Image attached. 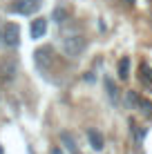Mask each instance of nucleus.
<instances>
[{"label":"nucleus","instance_id":"f257e3e1","mask_svg":"<svg viewBox=\"0 0 152 154\" xmlns=\"http://www.w3.org/2000/svg\"><path fill=\"white\" fill-rule=\"evenodd\" d=\"M60 49L67 58H78L85 51V38L81 34H67L60 42Z\"/></svg>","mask_w":152,"mask_h":154},{"label":"nucleus","instance_id":"f03ea898","mask_svg":"<svg viewBox=\"0 0 152 154\" xmlns=\"http://www.w3.org/2000/svg\"><path fill=\"white\" fill-rule=\"evenodd\" d=\"M40 9V0H14L11 11L18 16H31Z\"/></svg>","mask_w":152,"mask_h":154},{"label":"nucleus","instance_id":"7ed1b4c3","mask_svg":"<svg viewBox=\"0 0 152 154\" xmlns=\"http://www.w3.org/2000/svg\"><path fill=\"white\" fill-rule=\"evenodd\" d=\"M18 42H20V29H18V25H16V23H7V25H5V29H2V45L18 47Z\"/></svg>","mask_w":152,"mask_h":154},{"label":"nucleus","instance_id":"20e7f679","mask_svg":"<svg viewBox=\"0 0 152 154\" xmlns=\"http://www.w3.org/2000/svg\"><path fill=\"white\" fill-rule=\"evenodd\" d=\"M51 47H40V49H36L34 51V63H36V67H38L40 72H47L49 69V63H51Z\"/></svg>","mask_w":152,"mask_h":154},{"label":"nucleus","instance_id":"39448f33","mask_svg":"<svg viewBox=\"0 0 152 154\" xmlns=\"http://www.w3.org/2000/svg\"><path fill=\"white\" fill-rule=\"evenodd\" d=\"M31 38L34 40H40L43 36L47 34V18H36L34 23H31V29H29Z\"/></svg>","mask_w":152,"mask_h":154},{"label":"nucleus","instance_id":"423d86ee","mask_svg":"<svg viewBox=\"0 0 152 154\" xmlns=\"http://www.w3.org/2000/svg\"><path fill=\"white\" fill-rule=\"evenodd\" d=\"M103 85H105V92H107V98H110V103L112 105H119V87L114 85V81L110 76L103 78Z\"/></svg>","mask_w":152,"mask_h":154},{"label":"nucleus","instance_id":"0eeeda50","mask_svg":"<svg viewBox=\"0 0 152 154\" xmlns=\"http://www.w3.org/2000/svg\"><path fill=\"white\" fill-rule=\"evenodd\" d=\"M139 81H141V85H145L148 89H152V67L148 63H141L139 65Z\"/></svg>","mask_w":152,"mask_h":154},{"label":"nucleus","instance_id":"6e6552de","mask_svg":"<svg viewBox=\"0 0 152 154\" xmlns=\"http://www.w3.org/2000/svg\"><path fill=\"white\" fill-rule=\"evenodd\" d=\"M87 139H90V145L96 152H101L103 145H105V141H103V136H101V132H98V130H87Z\"/></svg>","mask_w":152,"mask_h":154},{"label":"nucleus","instance_id":"1a4fd4ad","mask_svg":"<svg viewBox=\"0 0 152 154\" xmlns=\"http://www.w3.org/2000/svg\"><path fill=\"white\" fill-rule=\"evenodd\" d=\"M67 18H70V11H67L63 5H56L54 11H51V20H54V23H58V25H63Z\"/></svg>","mask_w":152,"mask_h":154},{"label":"nucleus","instance_id":"9d476101","mask_svg":"<svg viewBox=\"0 0 152 154\" xmlns=\"http://www.w3.org/2000/svg\"><path fill=\"white\" fill-rule=\"evenodd\" d=\"M128 76H130V58L123 56L121 60H119V78H121V81H128Z\"/></svg>","mask_w":152,"mask_h":154},{"label":"nucleus","instance_id":"9b49d317","mask_svg":"<svg viewBox=\"0 0 152 154\" xmlns=\"http://www.w3.org/2000/svg\"><path fill=\"white\" fill-rule=\"evenodd\" d=\"M60 141L65 143V147H67V150H70L72 154H76V147H74V139H72V136L67 134V132H63V134H60Z\"/></svg>","mask_w":152,"mask_h":154},{"label":"nucleus","instance_id":"f8f14e48","mask_svg":"<svg viewBox=\"0 0 152 154\" xmlns=\"http://www.w3.org/2000/svg\"><path fill=\"white\" fill-rule=\"evenodd\" d=\"M137 107L141 109L143 114H152V103L148 98H139V103H137Z\"/></svg>","mask_w":152,"mask_h":154},{"label":"nucleus","instance_id":"ddd939ff","mask_svg":"<svg viewBox=\"0 0 152 154\" xmlns=\"http://www.w3.org/2000/svg\"><path fill=\"white\" fill-rule=\"evenodd\" d=\"M128 103L132 105V107H137V103H139V96H137V92H128Z\"/></svg>","mask_w":152,"mask_h":154},{"label":"nucleus","instance_id":"4468645a","mask_svg":"<svg viewBox=\"0 0 152 154\" xmlns=\"http://www.w3.org/2000/svg\"><path fill=\"white\" fill-rule=\"evenodd\" d=\"M51 154H63V150H60V147H54V150H51Z\"/></svg>","mask_w":152,"mask_h":154},{"label":"nucleus","instance_id":"2eb2a0df","mask_svg":"<svg viewBox=\"0 0 152 154\" xmlns=\"http://www.w3.org/2000/svg\"><path fill=\"white\" fill-rule=\"evenodd\" d=\"M125 2H128V5H134V2H137V0H125Z\"/></svg>","mask_w":152,"mask_h":154},{"label":"nucleus","instance_id":"dca6fc26","mask_svg":"<svg viewBox=\"0 0 152 154\" xmlns=\"http://www.w3.org/2000/svg\"><path fill=\"white\" fill-rule=\"evenodd\" d=\"M0 45H2V29H0Z\"/></svg>","mask_w":152,"mask_h":154},{"label":"nucleus","instance_id":"f3484780","mask_svg":"<svg viewBox=\"0 0 152 154\" xmlns=\"http://www.w3.org/2000/svg\"><path fill=\"white\" fill-rule=\"evenodd\" d=\"M0 154H5V152H2V147H0Z\"/></svg>","mask_w":152,"mask_h":154}]
</instances>
